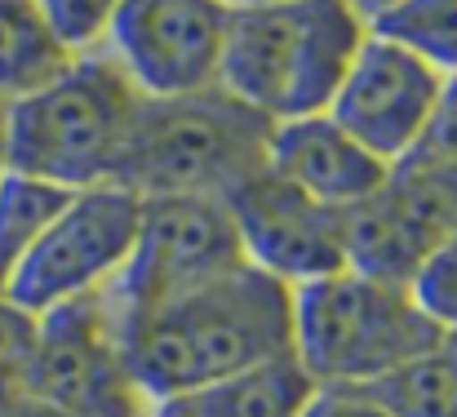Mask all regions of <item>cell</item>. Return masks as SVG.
<instances>
[{"instance_id": "obj_1", "label": "cell", "mask_w": 457, "mask_h": 417, "mask_svg": "<svg viewBox=\"0 0 457 417\" xmlns=\"http://www.w3.org/2000/svg\"><path fill=\"white\" fill-rule=\"evenodd\" d=\"M116 329L143 400L160 409L218 378L289 355L294 288L245 263Z\"/></svg>"}, {"instance_id": "obj_2", "label": "cell", "mask_w": 457, "mask_h": 417, "mask_svg": "<svg viewBox=\"0 0 457 417\" xmlns=\"http://www.w3.org/2000/svg\"><path fill=\"white\" fill-rule=\"evenodd\" d=\"M364 40L369 22L346 0L245 9L231 13L218 85L271 125L324 116Z\"/></svg>"}, {"instance_id": "obj_3", "label": "cell", "mask_w": 457, "mask_h": 417, "mask_svg": "<svg viewBox=\"0 0 457 417\" xmlns=\"http://www.w3.org/2000/svg\"><path fill=\"white\" fill-rule=\"evenodd\" d=\"M138 107L143 94L103 49L76 54L58 80L9 107L4 169L62 191L107 187L120 173Z\"/></svg>"}, {"instance_id": "obj_4", "label": "cell", "mask_w": 457, "mask_h": 417, "mask_svg": "<svg viewBox=\"0 0 457 417\" xmlns=\"http://www.w3.org/2000/svg\"><path fill=\"white\" fill-rule=\"evenodd\" d=\"M271 121L231 98L222 85L182 94V98H143L134 134L125 146L116 187L134 196H218L227 200L253 173L267 169Z\"/></svg>"}, {"instance_id": "obj_5", "label": "cell", "mask_w": 457, "mask_h": 417, "mask_svg": "<svg viewBox=\"0 0 457 417\" xmlns=\"http://www.w3.org/2000/svg\"><path fill=\"white\" fill-rule=\"evenodd\" d=\"M440 342L400 284L337 271L294 288V355L320 387H373Z\"/></svg>"}, {"instance_id": "obj_6", "label": "cell", "mask_w": 457, "mask_h": 417, "mask_svg": "<svg viewBox=\"0 0 457 417\" xmlns=\"http://www.w3.org/2000/svg\"><path fill=\"white\" fill-rule=\"evenodd\" d=\"M236 267H245V249L227 200L152 196L143 200L134 254L125 271L103 288V302L116 324H129Z\"/></svg>"}, {"instance_id": "obj_7", "label": "cell", "mask_w": 457, "mask_h": 417, "mask_svg": "<svg viewBox=\"0 0 457 417\" xmlns=\"http://www.w3.org/2000/svg\"><path fill=\"white\" fill-rule=\"evenodd\" d=\"M138 218H143V196H134L129 187L107 182L76 191L62 204V213L45 227V236L18 267L4 297L31 315H45L76 297L103 293L134 254Z\"/></svg>"}, {"instance_id": "obj_8", "label": "cell", "mask_w": 457, "mask_h": 417, "mask_svg": "<svg viewBox=\"0 0 457 417\" xmlns=\"http://www.w3.org/2000/svg\"><path fill=\"white\" fill-rule=\"evenodd\" d=\"M27 391L71 417H147L152 404L143 400L120 329L103 302L76 297L67 306H54L40 315V342L36 364L27 378Z\"/></svg>"}, {"instance_id": "obj_9", "label": "cell", "mask_w": 457, "mask_h": 417, "mask_svg": "<svg viewBox=\"0 0 457 417\" xmlns=\"http://www.w3.org/2000/svg\"><path fill=\"white\" fill-rule=\"evenodd\" d=\"M227 27L218 0H125L98 49L143 98H182L218 85Z\"/></svg>"}, {"instance_id": "obj_10", "label": "cell", "mask_w": 457, "mask_h": 417, "mask_svg": "<svg viewBox=\"0 0 457 417\" xmlns=\"http://www.w3.org/2000/svg\"><path fill=\"white\" fill-rule=\"evenodd\" d=\"M440 85L445 76L431 63L369 27V40L360 45L342 89L328 103V121L378 160L400 164L427 138Z\"/></svg>"}, {"instance_id": "obj_11", "label": "cell", "mask_w": 457, "mask_h": 417, "mask_svg": "<svg viewBox=\"0 0 457 417\" xmlns=\"http://www.w3.org/2000/svg\"><path fill=\"white\" fill-rule=\"evenodd\" d=\"M227 209L236 218L245 263L276 276L280 284L303 288V284L346 271L342 213L311 200L306 191L276 178L271 169L236 187L227 196Z\"/></svg>"}, {"instance_id": "obj_12", "label": "cell", "mask_w": 457, "mask_h": 417, "mask_svg": "<svg viewBox=\"0 0 457 417\" xmlns=\"http://www.w3.org/2000/svg\"><path fill=\"white\" fill-rule=\"evenodd\" d=\"M267 169L337 213L373 200L391 178V164L364 151L342 125H333L328 112L276 125L267 146Z\"/></svg>"}, {"instance_id": "obj_13", "label": "cell", "mask_w": 457, "mask_h": 417, "mask_svg": "<svg viewBox=\"0 0 457 417\" xmlns=\"http://www.w3.org/2000/svg\"><path fill=\"white\" fill-rule=\"evenodd\" d=\"M320 382L303 369V360L276 355L253 369H240L231 378H218L182 400L160 404V413L173 417H306Z\"/></svg>"}, {"instance_id": "obj_14", "label": "cell", "mask_w": 457, "mask_h": 417, "mask_svg": "<svg viewBox=\"0 0 457 417\" xmlns=\"http://www.w3.org/2000/svg\"><path fill=\"white\" fill-rule=\"evenodd\" d=\"M342 245H346V271L382 284L409 288L422 258L436 249V240L386 196V187L342 213Z\"/></svg>"}, {"instance_id": "obj_15", "label": "cell", "mask_w": 457, "mask_h": 417, "mask_svg": "<svg viewBox=\"0 0 457 417\" xmlns=\"http://www.w3.org/2000/svg\"><path fill=\"white\" fill-rule=\"evenodd\" d=\"M76 63L40 0H0V107L22 103Z\"/></svg>"}, {"instance_id": "obj_16", "label": "cell", "mask_w": 457, "mask_h": 417, "mask_svg": "<svg viewBox=\"0 0 457 417\" xmlns=\"http://www.w3.org/2000/svg\"><path fill=\"white\" fill-rule=\"evenodd\" d=\"M71 196L76 191H62L27 173H9V169L0 173V297L9 293L18 267L27 263V254L36 249V240L45 236V227L62 213Z\"/></svg>"}, {"instance_id": "obj_17", "label": "cell", "mask_w": 457, "mask_h": 417, "mask_svg": "<svg viewBox=\"0 0 457 417\" xmlns=\"http://www.w3.org/2000/svg\"><path fill=\"white\" fill-rule=\"evenodd\" d=\"M386 196H391L436 245L457 236V160L413 151L409 160L391 164Z\"/></svg>"}, {"instance_id": "obj_18", "label": "cell", "mask_w": 457, "mask_h": 417, "mask_svg": "<svg viewBox=\"0 0 457 417\" xmlns=\"http://www.w3.org/2000/svg\"><path fill=\"white\" fill-rule=\"evenodd\" d=\"M391 417H457V338L369 387Z\"/></svg>"}, {"instance_id": "obj_19", "label": "cell", "mask_w": 457, "mask_h": 417, "mask_svg": "<svg viewBox=\"0 0 457 417\" xmlns=\"http://www.w3.org/2000/svg\"><path fill=\"white\" fill-rule=\"evenodd\" d=\"M373 31L413 49L440 76H457V0H400Z\"/></svg>"}, {"instance_id": "obj_20", "label": "cell", "mask_w": 457, "mask_h": 417, "mask_svg": "<svg viewBox=\"0 0 457 417\" xmlns=\"http://www.w3.org/2000/svg\"><path fill=\"white\" fill-rule=\"evenodd\" d=\"M409 297L445 338H457V236L440 240L422 258V267L409 279Z\"/></svg>"}, {"instance_id": "obj_21", "label": "cell", "mask_w": 457, "mask_h": 417, "mask_svg": "<svg viewBox=\"0 0 457 417\" xmlns=\"http://www.w3.org/2000/svg\"><path fill=\"white\" fill-rule=\"evenodd\" d=\"M36 342H40V315L0 297V404H9L27 391V378L36 364Z\"/></svg>"}, {"instance_id": "obj_22", "label": "cell", "mask_w": 457, "mask_h": 417, "mask_svg": "<svg viewBox=\"0 0 457 417\" xmlns=\"http://www.w3.org/2000/svg\"><path fill=\"white\" fill-rule=\"evenodd\" d=\"M40 4H45L54 31H58L76 54H89V49L103 45L107 22L116 18V9H120L125 0H40Z\"/></svg>"}, {"instance_id": "obj_23", "label": "cell", "mask_w": 457, "mask_h": 417, "mask_svg": "<svg viewBox=\"0 0 457 417\" xmlns=\"http://www.w3.org/2000/svg\"><path fill=\"white\" fill-rule=\"evenodd\" d=\"M306 417H391L369 387H320Z\"/></svg>"}, {"instance_id": "obj_24", "label": "cell", "mask_w": 457, "mask_h": 417, "mask_svg": "<svg viewBox=\"0 0 457 417\" xmlns=\"http://www.w3.org/2000/svg\"><path fill=\"white\" fill-rule=\"evenodd\" d=\"M418 151L422 155L457 160V76H445L440 98H436V112H431V125H427V138H422Z\"/></svg>"}, {"instance_id": "obj_25", "label": "cell", "mask_w": 457, "mask_h": 417, "mask_svg": "<svg viewBox=\"0 0 457 417\" xmlns=\"http://www.w3.org/2000/svg\"><path fill=\"white\" fill-rule=\"evenodd\" d=\"M0 417H71V413H62V409H54V404H45V400H36L31 391H22L18 400H9V404H0Z\"/></svg>"}, {"instance_id": "obj_26", "label": "cell", "mask_w": 457, "mask_h": 417, "mask_svg": "<svg viewBox=\"0 0 457 417\" xmlns=\"http://www.w3.org/2000/svg\"><path fill=\"white\" fill-rule=\"evenodd\" d=\"M346 4H351V9H355V13H360V18L369 22V27H373V22H378L382 13H391V9H395L400 0H346Z\"/></svg>"}, {"instance_id": "obj_27", "label": "cell", "mask_w": 457, "mask_h": 417, "mask_svg": "<svg viewBox=\"0 0 457 417\" xmlns=\"http://www.w3.org/2000/svg\"><path fill=\"white\" fill-rule=\"evenodd\" d=\"M227 13H245V9H267V4H285V0H218Z\"/></svg>"}, {"instance_id": "obj_28", "label": "cell", "mask_w": 457, "mask_h": 417, "mask_svg": "<svg viewBox=\"0 0 457 417\" xmlns=\"http://www.w3.org/2000/svg\"><path fill=\"white\" fill-rule=\"evenodd\" d=\"M147 417H173V413H160V409H152V413H147Z\"/></svg>"}]
</instances>
